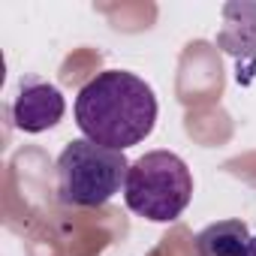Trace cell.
Masks as SVG:
<instances>
[{
  "label": "cell",
  "instance_id": "cell-4",
  "mask_svg": "<svg viewBox=\"0 0 256 256\" xmlns=\"http://www.w3.org/2000/svg\"><path fill=\"white\" fill-rule=\"evenodd\" d=\"M64 112H66V100L54 84L36 76H24L18 82V94L12 100V124L22 133L36 136L52 130L64 120Z\"/></svg>",
  "mask_w": 256,
  "mask_h": 256
},
{
  "label": "cell",
  "instance_id": "cell-3",
  "mask_svg": "<svg viewBox=\"0 0 256 256\" xmlns=\"http://www.w3.org/2000/svg\"><path fill=\"white\" fill-rule=\"evenodd\" d=\"M58 199L72 208H100L120 193L130 172L124 151L72 139L58 157Z\"/></svg>",
  "mask_w": 256,
  "mask_h": 256
},
{
  "label": "cell",
  "instance_id": "cell-6",
  "mask_svg": "<svg viewBox=\"0 0 256 256\" xmlns=\"http://www.w3.org/2000/svg\"><path fill=\"white\" fill-rule=\"evenodd\" d=\"M244 256H256V235H253V241H250V247H247V253Z\"/></svg>",
  "mask_w": 256,
  "mask_h": 256
},
{
  "label": "cell",
  "instance_id": "cell-5",
  "mask_svg": "<svg viewBox=\"0 0 256 256\" xmlns=\"http://www.w3.org/2000/svg\"><path fill=\"white\" fill-rule=\"evenodd\" d=\"M253 235L244 220H220L196 235V256H244Z\"/></svg>",
  "mask_w": 256,
  "mask_h": 256
},
{
  "label": "cell",
  "instance_id": "cell-1",
  "mask_svg": "<svg viewBox=\"0 0 256 256\" xmlns=\"http://www.w3.org/2000/svg\"><path fill=\"white\" fill-rule=\"evenodd\" d=\"M76 124L84 139L112 151H126L154 133L157 96L139 76L106 70L82 84L76 96Z\"/></svg>",
  "mask_w": 256,
  "mask_h": 256
},
{
  "label": "cell",
  "instance_id": "cell-2",
  "mask_svg": "<svg viewBox=\"0 0 256 256\" xmlns=\"http://www.w3.org/2000/svg\"><path fill=\"white\" fill-rule=\"evenodd\" d=\"M193 199V175L172 151H148L130 163L124 184V202L133 214L151 223L178 220Z\"/></svg>",
  "mask_w": 256,
  "mask_h": 256
}]
</instances>
